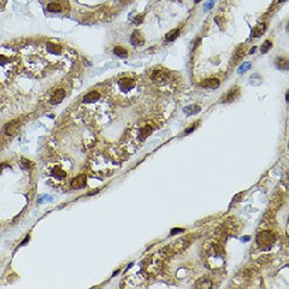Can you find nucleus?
Returning <instances> with one entry per match:
<instances>
[{
	"label": "nucleus",
	"instance_id": "11",
	"mask_svg": "<svg viewBox=\"0 0 289 289\" xmlns=\"http://www.w3.org/2000/svg\"><path fill=\"white\" fill-rule=\"evenodd\" d=\"M275 65L277 66V69H282V70L289 69V61L286 57H278L275 60Z\"/></svg>",
	"mask_w": 289,
	"mask_h": 289
},
{
	"label": "nucleus",
	"instance_id": "29",
	"mask_svg": "<svg viewBox=\"0 0 289 289\" xmlns=\"http://www.w3.org/2000/svg\"><path fill=\"white\" fill-rule=\"evenodd\" d=\"M121 1H122V2H130L131 0H121Z\"/></svg>",
	"mask_w": 289,
	"mask_h": 289
},
{
	"label": "nucleus",
	"instance_id": "18",
	"mask_svg": "<svg viewBox=\"0 0 289 289\" xmlns=\"http://www.w3.org/2000/svg\"><path fill=\"white\" fill-rule=\"evenodd\" d=\"M47 10L49 12H60L61 11V6L58 2H51L47 5Z\"/></svg>",
	"mask_w": 289,
	"mask_h": 289
},
{
	"label": "nucleus",
	"instance_id": "14",
	"mask_svg": "<svg viewBox=\"0 0 289 289\" xmlns=\"http://www.w3.org/2000/svg\"><path fill=\"white\" fill-rule=\"evenodd\" d=\"M153 131V128L151 125H144L141 129L139 130V139L140 140H144L146 137H148Z\"/></svg>",
	"mask_w": 289,
	"mask_h": 289
},
{
	"label": "nucleus",
	"instance_id": "3",
	"mask_svg": "<svg viewBox=\"0 0 289 289\" xmlns=\"http://www.w3.org/2000/svg\"><path fill=\"white\" fill-rule=\"evenodd\" d=\"M19 128H21V123H19V121L14 119V121L10 122V123H7V124L5 125L4 133H5L6 135H9V136H14V135H16V134L18 133Z\"/></svg>",
	"mask_w": 289,
	"mask_h": 289
},
{
	"label": "nucleus",
	"instance_id": "30",
	"mask_svg": "<svg viewBox=\"0 0 289 289\" xmlns=\"http://www.w3.org/2000/svg\"><path fill=\"white\" fill-rule=\"evenodd\" d=\"M255 48H257V47H253V48H252V49H251V53H253V52H254V51H255Z\"/></svg>",
	"mask_w": 289,
	"mask_h": 289
},
{
	"label": "nucleus",
	"instance_id": "23",
	"mask_svg": "<svg viewBox=\"0 0 289 289\" xmlns=\"http://www.w3.org/2000/svg\"><path fill=\"white\" fill-rule=\"evenodd\" d=\"M144 18V14H139V16H136V17L134 18V21H133V22H134L135 24H140V23H142Z\"/></svg>",
	"mask_w": 289,
	"mask_h": 289
},
{
	"label": "nucleus",
	"instance_id": "15",
	"mask_svg": "<svg viewBox=\"0 0 289 289\" xmlns=\"http://www.w3.org/2000/svg\"><path fill=\"white\" fill-rule=\"evenodd\" d=\"M200 110H201V109H200V106H198V105H189V106H186V107L183 109V112L187 116H193V115L199 113Z\"/></svg>",
	"mask_w": 289,
	"mask_h": 289
},
{
	"label": "nucleus",
	"instance_id": "28",
	"mask_svg": "<svg viewBox=\"0 0 289 289\" xmlns=\"http://www.w3.org/2000/svg\"><path fill=\"white\" fill-rule=\"evenodd\" d=\"M249 239H251L249 236H243V237H241V240H242L243 242H246V241H247V240H249Z\"/></svg>",
	"mask_w": 289,
	"mask_h": 289
},
{
	"label": "nucleus",
	"instance_id": "26",
	"mask_svg": "<svg viewBox=\"0 0 289 289\" xmlns=\"http://www.w3.org/2000/svg\"><path fill=\"white\" fill-rule=\"evenodd\" d=\"M194 129H195V125H193V127L188 128V129H186V134H189V133H192V131H193Z\"/></svg>",
	"mask_w": 289,
	"mask_h": 289
},
{
	"label": "nucleus",
	"instance_id": "12",
	"mask_svg": "<svg viewBox=\"0 0 289 289\" xmlns=\"http://www.w3.org/2000/svg\"><path fill=\"white\" fill-rule=\"evenodd\" d=\"M265 30H266V23H259L255 28L252 30L251 36L252 38H260L265 33Z\"/></svg>",
	"mask_w": 289,
	"mask_h": 289
},
{
	"label": "nucleus",
	"instance_id": "25",
	"mask_svg": "<svg viewBox=\"0 0 289 289\" xmlns=\"http://www.w3.org/2000/svg\"><path fill=\"white\" fill-rule=\"evenodd\" d=\"M6 61H7V59H6V58L2 57V56H0V64H1V65H2V64H5Z\"/></svg>",
	"mask_w": 289,
	"mask_h": 289
},
{
	"label": "nucleus",
	"instance_id": "6",
	"mask_svg": "<svg viewBox=\"0 0 289 289\" xmlns=\"http://www.w3.org/2000/svg\"><path fill=\"white\" fill-rule=\"evenodd\" d=\"M64 97H65V90H64V89H58V90H56V92L53 93V95L51 97L49 104H52V105L60 104V102L63 101V99H64Z\"/></svg>",
	"mask_w": 289,
	"mask_h": 289
},
{
	"label": "nucleus",
	"instance_id": "1",
	"mask_svg": "<svg viewBox=\"0 0 289 289\" xmlns=\"http://www.w3.org/2000/svg\"><path fill=\"white\" fill-rule=\"evenodd\" d=\"M276 241V236L271 231H261L257 236V242L261 248H269Z\"/></svg>",
	"mask_w": 289,
	"mask_h": 289
},
{
	"label": "nucleus",
	"instance_id": "13",
	"mask_svg": "<svg viewBox=\"0 0 289 289\" xmlns=\"http://www.w3.org/2000/svg\"><path fill=\"white\" fill-rule=\"evenodd\" d=\"M51 175H52V176H54V177H56V178H58V180H61V178H65L68 173H66V171H65V170H63V169H61V166L56 165V166L52 169Z\"/></svg>",
	"mask_w": 289,
	"mask_h": 289
},
{
	"label": "nucleus",
	"instance_id": "21",
	"mask_svg": "<svg viewBox=\"0 0 289 289\" xmlns=\"http://www.w3.org/2000/svg\"><path fill=\"white\" fill-rule=\"evenodd\" d=\"M21 164H22V166H23L24 169H31V168L34 166L33 161H30V160H28V159H26V158L21 159Z\"/></svg>",
	"mask_w": 289,
	"mask_h": 289
},
{
	"label": "nucleus",
	"instance_id": "8",
	"mask_svg": "<svg viewBox=\"0 0 289 289\" xmlns=\"http://www.w3.org/2000/svg\"><path fill=\"white\" fill-rule=\"evenodd\" d=\"M220 85V81L218 78H206L201 82V87L210 88V89H217Z\"/></svg>",
	"mask_w": 289,
	"mask_h": 289
},
{
	"label": "nucleus",
	"instance_id": "17",
	"mask_svg": "<svg viewBox=\"0 0 289 289\" xmlns=\"http://www.w3.org/2000/svg\"><path fill=\"white\" fill-rule=\"evenodd\" d=\"M113 52H115L116 56H118V57H121V58L127 57V54H128V51H127V49H125L124 47H121V46H118V47H115Z\"/></svg>",
	"mask_w": 289,
	"mask_h": 289
},
{
	"label": "nucleus",
	"instance_id": "9",
	"mask_svg": "<svg viewBox=\"0 0 289 289\" xmlns=\"http://www.w3.org/2000/svg\"><path fill=\"white\" fill-rule=\"evenodd\" d=\"M239 95H240V89L235 86L232 89H230V90L225 94V98L223 99V102H231V101L235 100Z\"/></svg>",
	"mask_w": 289,
	"mask_h": 289
},
{
	"label": "nucleus",
	"instance_id": "20",
	"mask_svg": "<svg viewBox=\"0 0 289 289\" xmlns=\"http://www.w3.org/2000/svg\"><path fill=\"white\" fill-rule=\"evenodd\" d=\"M47 49H48L51 53H54V54L60 53V46L54 45V43H52V42L47 43Z\"/></svg>",
	"mask_w": 289,
	"mask_h": 289
},
{
	"label": "nucleus",
	"instance_id": "16",
	"mask_svg": "<svg viewBox=\"0 0 289 289\" xmlns=\"http://www.w3.org/2000/svg\"><path fill=\"white\" fill-rule=\"evenodd\" d=\"M178 35H180V29H175V30H171L170 33H168L166 34V36H165V39H166V41H173V40H176L177 38H178Z\"/></svg>",
	"mask_w": 289,
	"mask_h": 289
},
{
	"label": "nucleus",
	"instance_id": "2",
	"mask_svg": "<svg viewBox=\"0 0 289 289\" xmlns=\"http://www.w3.org/2000/svg\"><path fill=\"white\" fill-rule=\"evenodd\" d=\"M170 78L169 76V71L163 70V69H156L154 71L151 73V80L156 83H166L168 80Z\"/></svg>",
	"mask_w": 289,
	"mask_h": 289
},
{
	"label": "nucleus",
	"instance_id": "4",
	"mask_svg": "<svg viewBox=\"0 0 289 289\" xmlns=\"http://www.w3.org/2000/svg\"><path fill=\"white\" fill-rule=\"evenodd\" d=\"M135 80L131 78V77H123L118 81V86L119 88L123 90V92H128L130 89H133L135 87Z\"/></svg>",
	"mask_w": 289,
	"mask_h": 289
},
{
	"label": "nucleus",
	"instance_id": "27",
	"mask_svg": "<svg viewBox=\"0 0 289 289\" xmlns=\"http://www.w3.org/2000/svg\"><path fill=\"white\" fill-rule=\"evenodd\" d=\"M181 231H183V229H172L171 230V234H177V232H181Z\"/></svg>",
	"mask_w": 289,
	"mask_h": 289
},
{
	"label": "nucleus",
	"instance_id": "10",
	"mask_svg": "<svg viewBox=\"0 0 289 289\" xmlns=\"http://www.w3.org/2000/svg\"><path fill=\"white\" fill-rule=\"evenodd\" d=\"M99 98H100V94H99L98 92L93 90V92H89L88 94L85 95L83 102H85V104H93V102H97V101L99 100Z\"/></svg>",
	"mask_w": 289,
	"mask_h": 289
},
{
	"label": "nucleus",
	"instance_id": "22",
	"mask_svg": "<svg viewBox=\"0 0 289 289\" xmlns=\"http://www.w3.org/2000/svg\"><path fill=\"white\" fill-rule=\"evenodd\" d=\"M251 68V63H248V61H246V63H243V64H241V66L239 68V70H237V72L239 73H243L245 71H247L248 69Z\"/></svg>",
	"mask_w": 289,
	"mask_h": 289
},
{
	"label": "nucleus",
	"instance_id": "5",
	"mask_svg": "<svg viewBox=\"0 0 289 289\" xmlns=\"http://www.w3.org/2000/svg\"><path fill=\"white\" fill-rule=\"evenodd\" d=\"M87 184V176L86 175H80L77 177H75L71 181V188L73 189H80L83 188Z\"/></svg>",
	"mask_w": 289,
	"mask_h": 289
},
{
	"label": "nucleus",
	"instance_id": "31",
	"mask_svg": "<svg viewBox=\"0 0 289 289\" xmlns=\"http://www.w3.org/2000/svg\"><path fill=\"white\" fill-rule=\"evenodd\" d=\"M200 1H201V0H194V2H195V4H198V2H200Z\"/></svg>",
	"mask_w": 289,
	"mask_h": 289
},
{
	"label": "nucleus",
	"instance_id": "24",
	"mask_svg": "<svg viewBox=\"0 0 289 289\" xmlns=\"http://www.w3.org/2000/svg\"><path fill=\"white\" fill-rule=\"evenodd\" d=\"M215 2H216V0H210L208 2H206V4L204 5V7H205V10H210L211 7H213V5H215Z\"/></svg>",
	"mask_w": 289,
	"mask_h": 289
},
{
	"label": "nucleus",
	"instance_id": "19",
	"mask_svg": "<svg viewBox=\"0 0 289 289\" xmlns=\"http://www.w3.org/2000/svg\"><path fill=\"white\" fill-rule=\"evenodd\" d=\"M271 47H272V42H271L270 40H266V41H264V43L261 45L260 52H261V53H267V52L271 49Z\"/></svg>",
	"mask_w": 289,
	"mask_h": 289
},
{
	"label": "nucleus",
	"instance_id": "7",
	"mask_svg": "<svg viewBox=\"0 0 289 289\" xmlns=\"http://www.w3.org/2000/svg\"><path fill=\"white\" fill-rule=\"evenodd\" d=\"M130 42H131L133 46H142L144 43V36L141 35V33L136 30V31L133 33V35L130 38Z\"/></svg>",
	"mask_w": 289,
	"mask_h": 289
}]
</instances>
